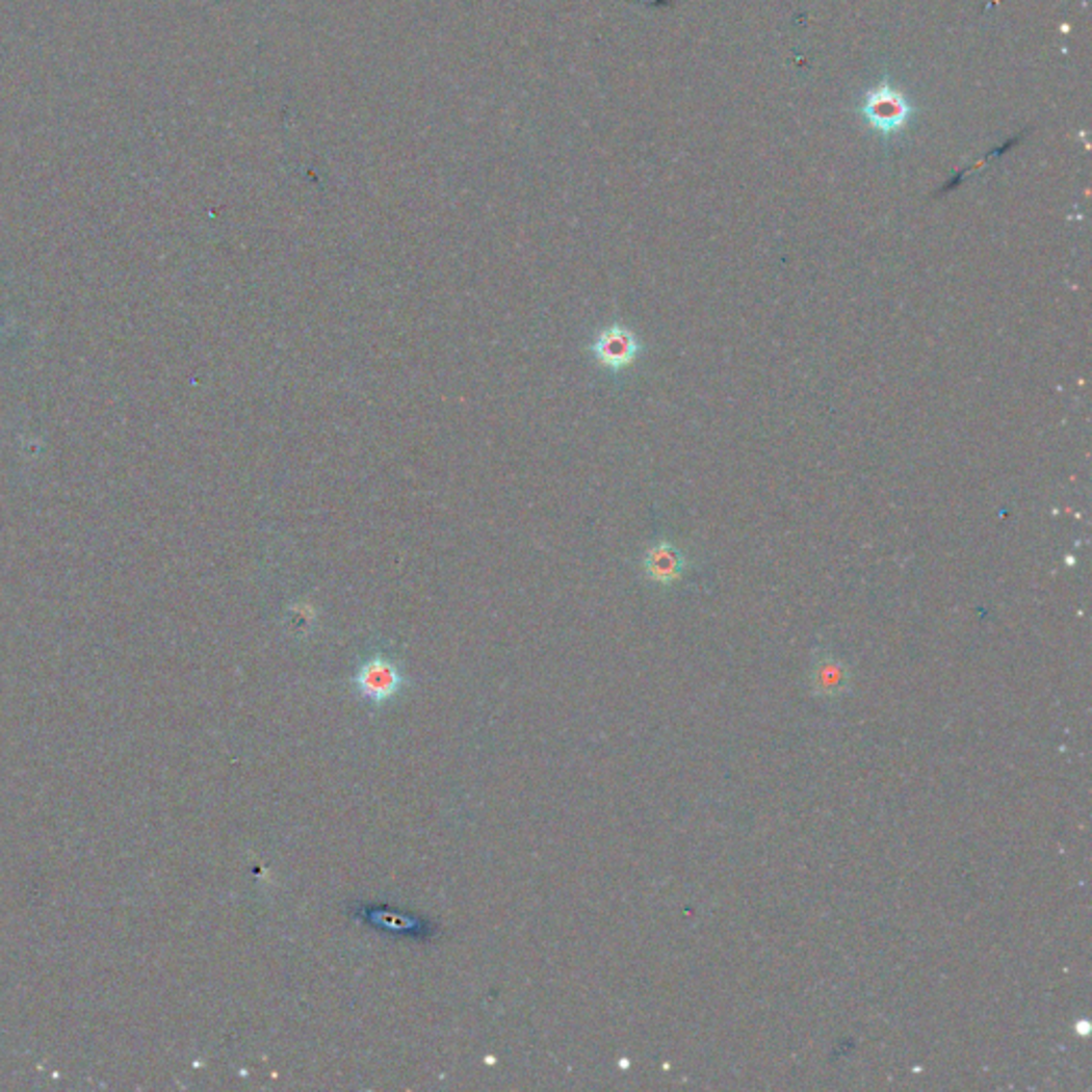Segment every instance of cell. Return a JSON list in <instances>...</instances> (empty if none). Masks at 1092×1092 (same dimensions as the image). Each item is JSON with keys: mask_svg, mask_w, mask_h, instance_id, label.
Listing matches in <instances>:
<instances>
[{"mask_svg": "<svg viewBox=\"0 0 1092 1092\" xmlns=\"http://www.w3.org/2000/svg\"><path fill=\"white\" fill-rule=\"evenodd\" d=\"M862 113L877 131H881L884 135H892V133H899L909 122L913 107L894 88L879 86L873 93H868L862 105Z\"/></svg>", "mask_w": 1092, "mask_h": 1092, "instance_id": "cell-2", "label": "cell"}, {"mask_svg": "<svg viewBox=\"0 0 1092 1092\" xmlns=\"http://www.w3.org/2000/svg\"><path fill=\"white\" fill-rule=\"evenodd\" d=\"M813 687L817 696L838 698L850 687V672L838 659L822 657L813 668Z\"/></svg>", "mask_w": 1092, "mask_h": 1092, "instance_id": "cell-5", "label": "cell"}, {"mask_svg": "<svg viewBox=\"0 0 1092 1092\" xmlns=\"http://www.w3.org/2000/svg\"><path fill=\"white\" fill-rule=\"evenodd\" d=\"M592 353L598 359L600 365L608 369H625L632 365L641 353V344L636 335L623 324H610L596 338L592 344Z\"/></svg>", "mask_w": 1092, "mask_h": 1092, "instance_id": "cell-3", "label": "cell"}, {"mask_svg": "<svg viewBox=\"0 0 1092 1092\" xmlns=\"http://www.w3.org/2000/svg\"><path fill=\"white\" fill-rule=\"evenodd\" d=\"M643 566H645V574L651 580L659 584H670L681 578L685 560L677 546H672L670 542H657L647 551Z\"/></svg>", "mask_w": 1092, "mask_h": 1092, "instance_id": "cell-4", "label": "cell"}, {"mask_svg": "<svg viewBox=\"0 0 1092 1092\" xmlns=\"http://www.w3.org/2000/svg\"><path fill=\"white\" fill-rule=\"evenodd\" d=\"M353 685L357 694L371 706H385L397 696H401L404 687L408 685V679L391 657H387L385 653H373L367 659H363L357 668Z\"/></svg>", "mask_w": 1092, "mask_h": 1092, "instance_id": "cell-1", "label": "cell"}]
</instances>
